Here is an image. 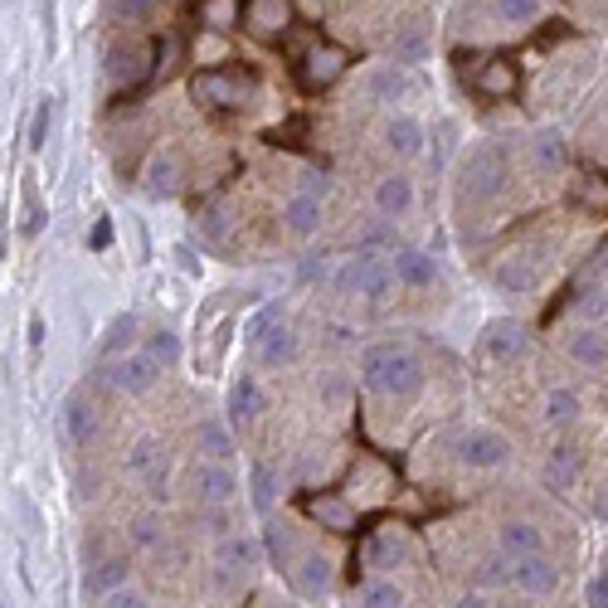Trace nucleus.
<instances>
[{"mask_svg":"<svg viewBox=\"0 0 608 608\" xmlns=\"http://www.w3.org/2000/svg\"><path fill=\"white\" fill-rule=\"evenodd\" d=\"M331 288L341 292V297H365V302H385L394 288V268L390 258L380 254H351L337 264V278H331Z\"/></svg>","mask_w":608,"mask_h":608,"instance_id":"nucleus-4","label":"nucleus"},{"mask_svg":"<svg viewBox=\"0 0 608 608\" xmlns=\"http://www.w3.org/2000/svg\"><path fill=\"white\" fill-rule=\"evenodd\" d=\"M345 69H351V49L331 45V39H321V35L312 39L297 59H292V73H297V88L302 93H327L331 83L345 78Z\"/></svg>","mask_w":608,"mask_h":608,"instance_id":"nucleus-5","label":"nucleus"},{"mask_svg":"<svg viewBox=\"0 0 608 608\" xmlns=\"http://www.w3.org/2000/svg\"><path fill=\"white\" fill-rule=\"evenodd\" d=\"M385 151L390 156H400V161H414V156H424V122L418 118H409V112H400V118H390L385 122Z\"/></svg>","mask_w":608,"mask_h":608,"instance_id":"nucleus-22","label":"nucleus"},{"mask_svg":"<svg viewBox=\"0 0 608 608\" xmlns=\"http://www.w3.org/2000/svg\"><path fill=\"white\" fill-rule=\"evenodd\" d=\"M511 181V156L501 142H477L463 161V200H497Z\"/></svg>","mask_w":608,"mask_h":608,"instance_id":"nucleus-2","label":"nucleus"},{"mask_svg":"<svg viewBox=\"0 0 608 608\" xmlns=\"http://www.w3.org/2000/svg\"><path fill=\"white\" fill-rule=\"evenodd\" d=\"M458 463L467 467V473H497V467L511 463V438L501 434V428H467L463 438H458Z\"/></svg>","mask_w":608,"mask_h":608,"instance_id":"nucleus-6","label":"nucleus"},{"mask_svg":"<svg viewBox=\"0 0 608 608\" xmlns=\"http://www.w3.org/2000/svg\"><path fill=\"white\" fill-rule=\"evenodd\" d=\"M127 540L136 545V550H161V540H166V521L156 516V511H146V516H136L132 526H127Z\"/></svg>","mask_w":608,"mask_h":608,"instance_id":"nucleus-43","label":"nucleus"},{"mask_svg":"<svg viewBox=\"0 0 608 608\" xmlns=\"http://www.w3.org/2000/svg\"><path fill=\"white\" fill-rule=\"evenodd\" d=\"M181 181H185V161H181V151H171V146H156V151L146 156V171H142L146 195L166 200V195L181 191Z\"/></svg>","mask_w":608,"mask_h":608,"instance_id":"nucleus-14","label":"nucleus"},{"mask_svg":"<svg viewBox=\"0 0 608 608\" xmlns=\"http://www.w3.org/2000/svg\"><path fill=\"white\" fill-rule=\"evenodd\" d=\"M49 132H54V98H39L35 102V118H29V132H25V146H29V151H45Z\"/></svg>","mask_w":608,"mask_h":608,"instance_id":"nucleus-44","label":"nucleus"},{"mask_svg":"<svg viewBox=\"0 0 608 608\" xmlns=\"http://www.w3.org/2000/svg\"><path fill=\"white\" fill-rule=\"evenodd\" d=\"M161 463H166V448L156 443V438H136V443L127 448V473H132V477L146 482Z\"/></svg>","mask_w":608,"mask_h":608,"instance_id":"nucleus-40","label":"nucleus"},{"mask_svg":"<svg viewBox=\"0 0 608 608\" xmlns=\"http://www.w3.org/2000/svg\"><path fill=\"white\" fill-rule=\"evenodd\" d=\"M200 531L205 536H215V540L239 536L234 531V507H200Z\"/></svg>","mask_w":608,"mask_h":608,"instance_id":"nucleus-48","label":"nucleus"},{"mask_svg":"<svg viewBox=\"0 0 608 608\" xmlns=\"http://www.w3.org/2000/svg\"><path fill=\"white\" fill-rule=\"evenodd\" d=\"M102 608H151V599H146L142 589H118V594H108V599H102Z\"/></svg>","mask_w":608,"mask_h":608,"instance_id":"nucleus-56","label":"nucleus"},{"mask_svg":"<svg viewBox=\"0 0 608 608\" xmlns=\"http://www.w3.org/2000/svg\"><path fill=\"white\" fill-rule=\"evenodd\" d=\"M331 574H337V564L321 550H302L297 564H292V584H297V594H307V599H321V594L331 589Z\"/></svg>","mask_w":608,"mask_h":608,"instance_id":"nucleus-19","label":"nucleus"},{"mask_svg":"<svg viewBox=\"0 0 608 608\" xmlns=\"http://www.w3.org/2000/svg\"><path fill=\"white\" fill-rule=\"evenodd\" d=\"M497 288L526 297V292L540 288V264H536V258H507V264L497 268Z\"/></svg>","mask_w":608,"mask_h":608,"instance_id":"nucleus-34","label":"nucleus"},{"mask_svg":"<svg viewBox=\"0 0 608 608\" xmlns=\"http://www.w3.org/2000/svg\"><path fill=\"white\" fill-rule=\"evenodd\" d=\"M181 59H185V45H181V35H166V39H156V73H151V78H171V73L181 69Z\"/></svg>","mask_w":608,"mask_h":608,"instance_id":"nucleus-47","label":"nucleus"},{"mask_svg":"<svg viewBox=\"0 0 608 608\" xmlns=\"http://www.w3.org/2000/svg\"><path fill=\"white\" fill-rule=\"evenodd\" d=\"M365 564L370 570H400L404 555H409V531L404 526H380L370 531V540H365Z\"/></svg>","mask_w":608,"mask_h":608,"instance_id":"nucleus-16","label":"nucleus"},{"mask_svg":"<svg viewBox=\"0 0 608 608\" xmlns=\"http://www.w3.org/2000/svg\"><path fill=\"white\" fill-rule=\"evenodd\" d=\"M264 545H268V560L282 564V570H292L297 564V545H292V531L282 526V521H268L264 526Z\"/></svg>","mask_w":608,"mask_h":608,"instance_id":"nucleus-42","label":"nucleus"},{"mask_svg":"<svg viewBox=\"0 0 608 608\" xmlns=\"http://www.w3.org/2000/svg\"><path fill=\"white\" fill-rule=\"evenodd\" d=\"M156 10V0H108V15L127 20V25H136V20H146Z\"/></svg>","mask_w":608,"mask_h":608,"instance_id":"nucleus-54","label":"nucleus"},{"mask_svg":"<svg viewBox=\"0 0 608 608\" xmlns=\"http://www.w3.org/2000/svg\"><path fill=\"white\" fill-rule=\"evenodd\" d=\"M132 337H136V317H118V321H112L108 337H102V345H98V365L132 355Z\"/></svg>","mask_w":608,"mask_h":608,"instance_id":"nucleus-38","label":"nucleus"},{"mask_svg":"<svg viewBox=\"0 0 608 608\" xmlns=\"http://www.w3.org/2000/svg\"><path fill=\"white\" fill-rule=\"evenodd\" d=\"M292 25H297V10H292V0H248V5H244V29L254 39H264V45H278V39H288Z\"/></svg>","mask_w":608,"mask_h":608,"instance_id":"nucleus-8","label":"nucleus"},{"mask_svg":"<svg viewBox=\"0 0 608 608\" xmlns=\"http://www.w3.org/2000/svg\"><path fill=\"white\" fill-rule=\"evenodd\" d=\"M64 438L73 448H88L98 438V409H93L88 394H69L64 404Z\"/></svg>","mask_w":608,"mask_h":608,"instance_id":"nucleus-26","label":"nucleus"},{"mask_svg":"<svg viewBox=\"0 0 608 608\" xmlns=\"http://www.w3.org/2000/svg\"><path fill=\"white\" fill-rule=\"evenodd\" d=\"M29 345H45V317H29Z\"/></svg>","mask_w":608,"mask_h":608,"instance_id":"nucleus-62","label":"nucleus"},{"mask_svg":"<svg viewBox=\"0 0 608 608\" xmlns=\"http://www.w3.org/2000/svg\"><path fill=\"white\" fill-rule=\"evenodd\" d=\"M453 608H491V599L482 589H473V594H463V599H458Z\"/></svg>","mask_w":608,"mask_h":608,"instance_id":"nucleus-61","label":"nucleus"},{"mask_svg":"<svg viewBox=\"0 0 608 608\" xmlns=\"http://www.w3.org/2000/svg\"><path fill=\"white\" fill-rule=\"evenodd\" d=\"M390 268H394V282H400V288H414V292H424L438 282V258L424 254V248H400V254H390Z\"/></svg>","mask_w":608,"mask_h":608,"instance_id":"nucleus-18","label":"nucleus"},{"mask_svg":"<svg viewBox=\"0 0 608 608\" xmlns=\"http://www.w3.org/2000/svg\"><path fill=\"white\" fill-rule=\"evenodd\" d=\"M83 584H88V594L108 599V594H118V589H127V584H132V560H127V555H102V560L88 564Z\"/></svg>","mask_w":608,"mask_h":608,"instance_id":"nucleus-21","label":"nucleus"},{"mask_svg":"<svg viewBox=\"0 0 608 608\" xmlns=\"http://www.w3.org/2000/svg\"><path fill=\"white\" fill-rule=\"evenodd\" d=\"M453 136H458L453 122H443V127H438V136H434V171H443V166H448V156H453Z\"/></svg>","mask_w":608,"mask_h":608,"instance_id":"nucleus-55","label":"nucleus"},{"mask_svg":"<svg viewBox=\"0 0 608 608\" xmlns=\"http://www.w3.org/2000/svg\"><path fill=\"white\" fill-rule=\"evenodd\" d=\"M361 385L370 394H385V400H409L424 385V361L409 345H365Z\"/></svg>","mask_w":608,"mask_h":608,"instance_id":"nucleus-1","label":"nucleus"},{"mask_svg":"<svg viewBox=\"0 0 608 608\" xmlns=\"http://www.w3.org/2000/svg\"><path fill=\"white\" fill-rule=\"evenodd\" d=\"M511 574H516V560L507 550H491L473 564V589H511Z\"/></svg>","mask_w":608,"mask_h":608,"instance_id":"nucleus-32","label":"nucleus"},{"mask_svg":"<svg viewBox=\"0 0 608 608\" xmlns=\"http://www.w3.org/2000/svg\"><path fill=\"white\" fill-rule=\"evenodd\" d=\"M161 370L166 365L156 361L151 351H132V355H122V361L98 365V380H108L112 390H122V394H146V390H156Z\"/></svg>","mask_w":608,"mask_h":608,"instance_id":"nucleus-7","label":"nucleus"},{"mask_svg":"<svg viewBox=\"0 0 608 608\" xmlns=\"http://www.w3.org/2000/svg\"><path fill=\"white\" fill-rule=\"evenodd\" d=\"M321 200L317 195H288V200H282V229H288L292 239H312V234H321Z\"/></svg>","mask_w":608,"mask_h":608,"instance_id":"nucleus-23","label":"nucleus"},{"mask_svg":"<svg viewBox=\"0 0 608 608\" xmlns=\"http://www.w3.org/2000/svg\"><path fill=\"white\" fill-rule=\"evenodd\" d=\"M564 351H570V361L584 365V370H604L608 365V331L604 327H580Z\"/></svg>","mask_w":608,"mask_h":608,"instance_id":"nucleus-27","label":"nucleus"},{"mask_svg":"<svg viewBox=\"0 0 608 608\" xmlns=\"http://www.w3.org/2000/svg\"><path fill=\"white\" fill-rule=\"evenodd\" d=\"M337 264H341L337 254H307L297 264V278L302 282H331V278H337Z\"/></svg>","mask_w":608,"mask_h":608,"instance_id":"nucleus-50","label":"nucleus"},{"mask_svg":"<svg viewBox=\"0 0 608 608\" xmlns=\"http://www.w3.org/2000/svg\"><path fill=\"white\" fill-rule=\"evenodd\" d=\"M404 88H409V78H404V69L400 64H380V69H370L365 73V83H361V93L370 102H400L404 98Z\"/></svg>","mask_w":608,"mask_h":608,"instance_id":"nucleus-33","label":"nucleus"},{"mask_svg":"<svg viewBox=\"0 0 608 608\" xmlns=\"http://www.w3.org/2000/svg\"><path fill=\"white\" fill-rule=\"evenodd\" d=\"M497 15L501 25H531L540 20V0H497Z\"/></svg>","mask_w":608,"mask_h":608,"instance_id":"nucleus-52","label":"nucleus"},{"mask_svg":"<svg viewBox=\"0 0 608 608\" xmlns=\"http://www.w3.org/2000/svg\"><path fill=\"white\" fill-rule=\"evenodd\" d=\"M424 59H428L424 29H400V35H394V64H424Z\"/></svg>","mask_w":608,"mask_h":608,"instance_id":"nucleus-45","label":"nucleus"},{"mask_svg":"<svg viewBox=\"0 0 608 608\" xmlns=\"http://www.w3.org/2000/svg\"><path fill=\"white\" fill-rule=\"evenodd\" d=\"M584 599H589V608H608V570L594 574L589 589H584Z\"/></svg>","mask_w":608,"mask_h":608,"instance_id":"nucleus-57","label":"nucleus"},{"mask_svg":"<svg viewBox=\"0 0 608 608\" xmlns=\"http://www.w3.org/2000/svg\"><path fill=\"white\" fill-rule=\"evenodd\" d=\"M580 467H584L580 448H570V443H555L550 453H545V467H540V477H545V487H550V491H570L574 482H580Z\"/></svg>","mask_w":608,"mask_h":608,"instance_id":"nucleus-24","label":"nucleus"},{"mask_svg":"<svg viewBox=\"0 0 608 608\" xmlns=\"http://www.w3.org/2000/svg\"><path fill=\"white\" fill-rule=\"evenodd\" d=\"M278 321H282V312L272 307V302H268L264 312H254V321L244 327V345H248V351H258V345H264V337H268L272 327H278Z\"/></svg>","mask_w":608,"mask_h":608,"instance_id":"nucleus-51","label":"nucleus"},{"mask_svg":"<svg viewBox=\"0 0 608 608\" xmlns=\"http://www.w3.org/2000/svg\"><path fill=\"white\" fill-rule=\"evenodd\" d=\"M531 161H536L540 175H555V171H564V161H570V146H564V136L555 127H540L536 136H531Z\"/></svg>","mask_w":608,"mask_h":608,"instance_id":"nucleus-31","label":"nucleus"},{"mask_svg":"<svg viewBox=\"0 0 608 608\" xmlns=\"http://www.w3.org/2000/svg\"><path fill=\"white\" fill-rule=\"evenodd\" d=\"M142 351H151V355H156V361H161V365H166V370H171V365H175V361H181V337H175V331H171V327H156V331H151V337H146V345H142Z\"/></svg>","mask_w":608,"mask_h":608,"instance_id":"nucleus-46","label":"nucleus"},{"mask_svg":"<svg viewBox=\"0 0 608 608\" xmlns=\"http://www.w3.org/2000/svg\"><path fill=\"white\" fill-rule=\"evenodd\" d=\"M482 351L501 365H516L521 355L531 351V331L511 317H497V321H487V331H482Z\"/></svg>","mask_w":608,"mask_h":608,"instance_id":"nucleus-12","label":"nucleus"},{"mask_svg":"<svg viewBox=\"0 0 608 608\" xmlns=\"http://www.w3.org/2000/svg\"><path fill=\"white\" fill-rule=\"evenodd\" d=\"M254 355H258V365H264V370H282V365L297 361V331H292L288 321H278Z\"/></svg>","mask_w":608,"mask_h":608,"instance_id":"nucleus-29","label":"nucleus"},{"mask_svg":"<svg viewBox=\"0 0 608 608\" xmlns=\"http://www.w3.org/2000/svg\"><path fill=\"white\" fill-rule=\"evenodd\" d=\"M302 516L317 521L321 531H331V536H351L355 531V501L341 497V491H312V497H302Z\"/></svg>","mask_w":608,"mask_h":608,"instance_id":"nucleus-9","label":"nucleus"},{"mask_svg":"<svg viewBox=\"0 0 608 608\" xmlns=\"http://www.w3.org/2000/svg\"><path fill=\"white\" fill-rule=\"evenodd\" d=\"M195 224H200V234H205L209 248H224L229 244V219L219 215V209H200V219H195Z\"/></svg>","mask_w":608,"mask_h":608,"instance_id":"nucleus-53","label":"nucleus"},{"mask_svg":"<svg viewBox=\"0 0 608 608\" xmlns=\"http://www.w3.org/2000/svg\"><path fill=\"white\" fill-rule=\"evenodd\" d=\"M195 443H200V463H234V453H239L224 418H205L200 434H195Z\"/></svg>","mask_w":608,"mask_h":608,"instance_id":"nucleus-30","label":"nucleus"},{"mask_svg":"<svg viewBox=\"0 0 608 608\" xmlns=\"http://www.w3.org/2000/svg\"><path fill=\"white\" fill-rule=\"evenodd\" d=\"M594 516H599V521H608V487H599V491H594Z\"/></svg>","mask_w":608,"mask_h":608,"instance_id":"nucleus-63","label":"nucleus"},{"mask_svg":"<svg viewBox=\"0 0 608 608\" xmlns=\"http://www.w3.org/2000/svg\"><path fill=\"white\" fill-rule=\"evenodd\" d=\"M88 244H93V254H102V248L112 244V224H108V219H98V224H93V239H88Z\"/></svg>","mask_w":608,"mask_h":608,"instance_id":"nucleus-60","label":"nucleus"},{"mask_svg":"<svg viewBox=\"0 0 608 608\" xmlns=\"http://www.w3.org/2000/svg\"><path fill=\"white\" fill-rule=\"evenodd\" d=\"M278 491H282L278 467H272V463H254V467H248V497H254V507H258V511H272Z\"/></svg>","mask_w":608,"mask_h":608,"instance_id":"nucleus-37","label":"nucleus"},{"mask_svg":"<svg viewBox=\"0 0 608 608\" xmlns=\"http://www.w3.org/2000/svg\"><path fill=\"white\" fill-rule=\"evenodd\" d=\"M321 394H327L331 404H341L345 400V380H341V375H321Z\"/></svg>","mask_w":608,"mask_h":608,"instance_id":"nucleus-59","label":"nucleus"},{"mask_svg":"<svg viewBox=\"0 0 608 608\" xmlns=\"http://www.w3.org/2000/svg\"><path fill=\"white\" fill-rule=\"evenodd\" d=\"M570 195H574V205H580V209L608 215V175H574Z\"/></svg>","mask_w":608,"mask_h":608,"instance_id":"nucleus-39","label":"nucleus"},{"mask_svg":"<svg viewBox=\"0 0 608 608\" xmlns=\"http://www.w3.org/2000/svg\"><path fill=\"white\" fill-rule=\"evenodd\" d=\"M540 414H545V424H550V428H570L574 418L584 414V400H580L574 390H564V385H560V390H550V394L540 400Z\"/></svg>","mask_w":608,"mask_h":608,"instance_id":"nucleus-36","label":"nucleus"},{"mask_svg":"<svg viewBox=\"0 0 608 608\" xmlns=\"http://www.w3.org/2000/svg\"><path fill=\"white\" fill-rule=\"evenodd\" d=\"M414 209V181L404 171H390L375 181V215L380 219H404Z\"/></svg>","mask_w":608,"mask_h":608,"instance_id":"nucleus-20","label":"nucleus"},{"mask_svg":"<svg viewBox=\"0 0 608 608\" xmlns=\"http://www.w3.org/2000/svg\"><path fill=\"white\" fill-rule=\"evenodd\" d=\"M200 25L209 35H229V29L244 25V0H200Z\"/></svg>","mask_w":608,"mask_h":608,"instance_id":"nucleus-35","label":"nucleus"},{"mask_svg":"<svg viewBox=\"0 0 608 608\" xmlns=\"http://www.w3.org/2000/svg\"><path fill=\"white\" fill-rule=\"evenodd\" d=\"M574 317H580L584 327H599V321L608 317V292H604V288L580 292V302H574Z\"/></svg>","mask_w":608,"mask_h":608,"instance_id":"nucleus-49","label":"nucleus"},{"mask_svg":"<svg viewBox=\"0 0 608 608\" xmlns=\"http://www.w3.org/2000/svg\"><path fill=\"white\" fill-rule=\"evenodd\" d=\"M497 550H507L511 560H526V555H545V536L536 521H501L497 531Z\"/></svg>","mask_w":608,"mask_h":608,"instance_id":"nucleus-25","label":"nucleus"},{"mask_svg":"<svg viewBox=\"0 0 608 608\" xmlns=\"http://www.w3.org/2000/svg\"><path fill=\"white\" fill-rule=\"evenodd\" d=\"M278 608H302V604H278Z\"/></svg>","mask_w":608,"mask_h":608,"instance_id":"nucleus-64","label":"nucleus"},{"mask_svg":"<svg viewBox=\"0 0 608 608\" xmlns=\"http://www.w3.org/2000/svg\"><path fill=\"white\" fill-rule=\"evenodd\" d=\"M191 491L200 507H234V497H239L234 463H200L191 473Z\"/></svg>","mask_w":608,"mask_h":608,"instance_id":"nucleus-10","label":"nucleus"},{"mask_svg":"<svg viewBox=\"0 0 608 608\" xmlns=\"http://www.w3.org/2000/svg\"><path fill=\"white\" fill-rule=\"evenodd\" d=\"M511 589L526 594V599H545V594L560 589V564H555L550 555H526V560H516Z\"/></svg>","mask_w":608,"mask_h":608,"instance_id":"nucleus-15","label":"nucleus"},{"mask_svg":"<svg viewBox=\"0 0 608 608\" xmlns=\"http://www.w3.org/2000/svg\"><path fill=\"white\" fill-rule=\"evenodd\" d=\"M361 608H404V589L385 574H375V580L361 584Z\"/></svg>","mask_w":608,"mask_h":608,"instance_id":"nucleus-41","label":"nucleus"},{"mask_svg":"<svg viewBox=\"0 0 608 608\" xmlns=\"http://www.w3.org/2000/svg\"><path fill=\"white\" fill-rule=\"evenodd\" d=\"M191 93L195 102H205L215 112H244L258 93V78L248 69H200L191 78Z\"/></svg>","mask_w":608,"mask_h":608,"instance_id":"nucleus-3","label":"nucleus"},{"mask_svg":"<svg viewBox=\"0 0 608 608\" xmlns=\"http://www.w3.org/2000/svg\"><path fill=\"white\" fill-rule=\"evenodd\" d=\"M156 73V45H142V39H132V45H112L108 49V78L112 83H142Z\"/></svg>","mask_w":608,"mask_h":608,"instance_id":"nucleus-11","label":"nucleus"},{"mask_svg":"<svg viewBox=\"0 0 608 608\" xmlns=\"http://www.w3.org/2000/svg\"><path fill=\"white\" fill-rule=\"evenodd\" d=\"M473 88L482 93V98H516V88H521V69L511 64V59H482L477 73H473Z\"/></svg>","mask_w":608,"mask_h":608,"instance_id":"nucleus-17","label":"nucleus"},{"mask_svg":"<svg viewBox=\"0 0 608 608\" xmlns=\"http://www.w3.org/2000/svg\"><path fill=\"white\" fill-rule=\"evenodd\" d=\"M302 195H317V200H327V195H331V181H327L321 171H307V175H302Z\"/></svg>","mask_w":608,"mask_h":608,"instance_id":"nucleus-58","label":"nucleus"},{"mask_svg":"<svg viewBox=\"0 0 608 608\" xmlns=\"http://www.w3.org/2000/svg\"><path fill=\"white\" fill-rule=\"evenodd\" d=\"M215 564H224V570H234V574H254V570H264L268 564V545H264L258 531H239V536L219 540Z\"/></svg>","mask_w":608,"mask_h":608,"instance_id":"nucleus-13","label":"nucleus"},{"mask_svg":"<svg viewBox=\"0 0 608 608\" xmlns=\"http://www.w3.org/2000/svg\"><path fill=\"white\" fill-rule=\"evenodd\" d=\"M264 409H268L264 385H258L254 375H239L234 390H229V418H234V424H254V418L264 414Z\"/></svg>","mask_w":608,"mask_h":608,"instance_id":"nucleus-28","label":"nucleus"}]
</instances>
